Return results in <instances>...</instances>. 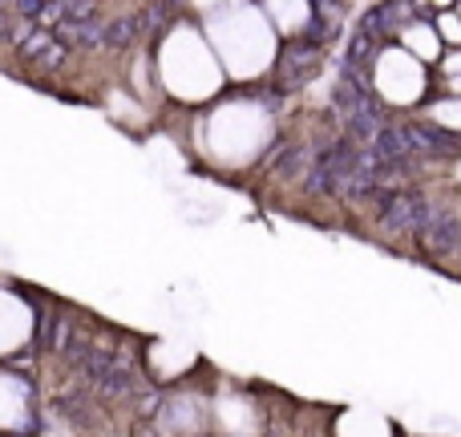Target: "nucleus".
I'll return each mask as SVG.
<instances>
[{"instance_id":"obj_1","label":"nucleus","mask_w":461,"mask_h":437,"mask_svg":"<svg viewBox=\"0 0 461 437\" xmlns=\"http://www.w3.org/2000/svg\"><path fill=\"white\" fill-rule=\"evenodd\" d=\"M271 110L251 94L219 97L211 102V110L194 122V154L203 162H211L215 170H247L251 162H259V154L271 146Z\"/></svg>"},{"instance_id":"obj_2","label":"nucleus","mask_w":461,"mask_h":437,"mask_svg":"<svg viewBox=\"0 0 461 437\" xmlns=\"http://www.w3.org/2000/svg\"><path fill=\"white\" fill-rule=\"evenodd\" d=\"M154 73H158V89L167 94V102L183 105V110H199V105L219 102L227 89L223 61L215 57L207 32L191 29V24H175L158 41Z\"/></svg>"},{"instance_id":"obj_3","label":"nucleus","mask_w":461,"mask_h":437,"mask_svg":"<svg viewBox=\"0 0 461 437\" xmlns=\"http://www.w3.org/2000/svg\"><path fill=\"white\" fill-rule=\"evenodd\" d=\"M203 32H207L215 57L223 61L227 81H255L276 65L279 32L271 29V21L255 0H243V5H230L223 13L207 16Z\"/></svg>"},{"instance_id":"obj_4","label":"nucleus","mask_w":461,"mask_h":437,"mask_svg":"<svg viewBox=\"0 0 461 437\" xmlns=\"http://www.w3.org/2000/svg\"><path fill=\"white\" fill-rule=\"evenodd\" d=\"M162 437H211L215 433V417H211V393L203 385H175L162 389L158 409L150 417Z\"/></svg>"},{"instance_id":"obj_5","label":"nucleus","mask_w":461,"mask_h":437,"mask_svg":"<svg viewBox=\"0 0 461 437\" xmlns=\"http://www.w3.org/2000/svg\"><path fill=\"white\" fill-rule=\"evenodd\" d=\"M37 324H41V316L29 304V292H21L13 279L0 284V365H8V360L24 357L32 349Z\"/></svg>"},{"instance_id":"obj_6","label":"nucleus","mask_w":461,"mask_h":437,"mask_svg":"<svg viewBox=\"0 0 461 437\" xmlns=\"http://www.w3.org/2000/svg\"><path fill=\"white\" fill-rule=\"evenodd\" d=\"M373 86L384 102L413 105L425 94V65L409 49H384L373 65Z\"/></svg>"},{"instance_id":"obj_7","label":"nucleus","mask_w":461,"mask_h":437,"mask_svg":"<svg viewBox=\"0 0 461 437\" xmlns=\"http://www.w3.org/2000/svg\"><path fill=\"white\" fill-rule=\"evenodd\" d=\"M138 365H142V377L150 385H158V389H175V385L191 381V373L203 365V360L191 344L142 341V349H138Z\"/></svg>"},{"instance_id":"obj_8","label":"nucleus","mask_w":461,"mask_h":437,"mask_svg":"<svg viewBox=\"0 0 461 437\" xmlns=\"http://www.w3.org/2000/svg\"><path fill=\"white\" fill-rule=\"evenodd\" d=\"M37 430V385L16 373V365H0V437Z\"/></svg>"},{"instance_id":"obj_9","label":"nucleus","mask_w":461,"mask_h":437,"mask_svg":"<svg viewBox=\"0 0 461 437\" xmlns=\"http://www.w3.org/2000/svg\"><path fill=\"white\" fill-rule=\"evenodd\" d=\"M211 417L215 433L211 437H259L263 433V409L235 385H215L211 393Z\"/></svg>"},{"instance_id":"obj_10","label":"nucleus","mask_w":461,"mask_h":437,"mask_svg":"<svg viewBox=\"0 0 461 437\" xmlns=\"http://www.w3.org/2000/svg\"><path fill=\"white\" fill-rule=\"evenodd\" d=\"M259 8L279 37L295 41V37H303L312 24V0H259Z\"/></svg>"},{"instance_id":"obj_11","label":"nucleus","mask_w":461,"mask_h":437,"mask_svg":"<svg viewBox=\"0 0 461 437\" xmlns=\"http://www.w3.org/2000/svg\"><path fill=\"white\" fill-rule=\"evenodd\" d=\"M401 49H409L421 65H438L441 57H446L441 53L446 41H441V32H438L433 21H409L405 29H401Z\"/></svg>"},{"instance_id":"obj_12","label":"nucleus","mask_w":461,"mask_h":437,"mask_svg":"<svg viewBox=\"0 0 461 437\" xmlns=\"http://www.w3.org/2000/svg\"><path fill=\"white\" fill-rule=\"evenodd\" d=\"M336 437H393V425L384 414H373V409H344L332 425Z\"/></svg>"},{"instance_id":"obj_13","label":"nucleus","mask_w":461,"mask_h":437,"mask_svg":"<svg viewBox=\"0 0 461 437\" xmlns=\"http://www.w3.org/2000/svg\"><path fill=\"white\" fill-rule=\"evenodd\" d=\"M438 32H441V41L446 45H454V49H461V13H457V5L454 8H446V13H438Z\"/></svg>"},{"instance_id":"obj_14","label":"nucleus","mask_w":461,"mask_h":437,"mask_svg":"<svg viewBox=\"0 0 461 437\" xmlns=\"http://www.w3.org/2000/svg\"><path fill=\"white\" fill-rule=\"evenodd\" d=\"M429 118L446 130H461V97H449V102H438L429 110Z\"/></svg>"},{"instance_id":"obj_15","label":"nucleus","mask_w":461,"mask_h":437,"mask_svg":"<svg viewBox=\"0 0 461 437\" xmlns=\"http://www.w3.org/2000/svg\"><path fill=\"white\" fill-rule=\"evenodd\" d=\"M194 8H199L203 16H215V13H223V8H230V5H243V0H191Z\"/></svg>"},{"instance_id":"obj_16","label":"nucleus","mask_w":461,"mask_h":437,"mask_svg":"<svg viewBox=\"0 0 461 437\" xmlns=\"http://www.w3.org/2000/svg\"><path fill=\"white\" fill-rule=\"evenodd\" d=\"M438 65H441V73H446V77H461V49H454V53H446Z\"/></svg>"},{"instance_id":"obj_17","label":"nucleus","mask_w":461,"mask_h":437,"mask_svg":"<svg viewBox=\"0 0 461 437\" xmlns=\"http://www.w3.org/2000/svg\"><path fill=\"white\" fill-rule=\"evenodd\" d=\"M446 89H454V97H461V77H446Z\"/></svg>"},{"instance_id":"obj_18","label":"nucleus","mask_w":461,"mask_h":437,"mask_svg":"<svg viewBox=\"0 0 461 437\" xmlns=\"http://www.w3.org/2000/svg\"><path fill=\"white\" fill-rule=\"evenodd\" d=\"M8 437H29V433H8Z\"/></svg>"},{"instance_id":"obj_19","label":"nucleus","mask_w":461,"mask_h":437,"mask_svg":"<svg viewBox=\"0 0 461 437\" xmlns=\"http://www.w3.org/2000/svg\"><path fill=\"white\" fill-rule=\"evenodd\" d=\"M413 5H429V0H413Z\"/></svg>"},{"instance_id":"obj_20","label":"nucleus","mask_w":461,"mask_h":437,"mask_svg":"<svg viewBox=\"0 0 461 437\" xmlns=\"http://www.w3.org/2000/svg\"><path fill=\"white\" fill-rule=\"evenodd\" d=\"M457 13H461V0H457Z\"/></svg>"}]
</instances>
